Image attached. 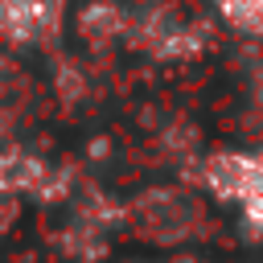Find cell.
I'll list each match as a JSON object with an SVG mask.
<instances>
[{
	"label": "cell",
	"instance_id": "6da1fadb",
	"mask_svg": "<svg viewBox=\"0 0 263 263\" xmlns=\"http://www.w3.org/2000/svg\"><path fill=\"white\" fill-rule=\"evenodd\" d=\"M62 0H0V37L8 45H37L53 33Z\"/></svg>",
	"mask_w": 263,
	"mask_h": 263
},
{
	"label": "cell",
	"instance_id": "277c9868",
	"mask_svg": "<svg viewBox=\"0 0 263 263\" xmlns=\"http://www.w3.org/2000/svg\"><path fill=\"white\" fill-rule=\"evenodd\" d=\"M222 21L242 29V33H259L263 37V0H214Z\"/></svg>",
	"mask_w": 263,
	"mask_h": 263
},
{
	"label": "cell",
	"instance_id": "3957f363",
	"mask_svg": "<svg viewBox=\"0 0 263 263\" xmlns=\"http://www.w3.org/2000/svg\"><path fill=\"white\" fill-rule=\"evenodd\" d=\"M238 205H242L247 226L263 234V156H255V152H247V173H242Z\"/></svg>",
	"mask_w": 263,
	"mask_h": 263
},
{
	"label": "cell",
	"instance_id": "7a4b0ae2",
	"mask_svg": "<svg viewBox=\"0 0 263 263\" xmlns=\"http://www.w3.org/2000/svg\"><path fill=\"white\" fill-rule=\"evenodd\" d=\"M49 173L53 168L37 152H29V148H4L0 152V197H21V193L41 197Z\"/></svg>",
	"mask_w": 263,
	"mask_h": 263
}]
</instances>
